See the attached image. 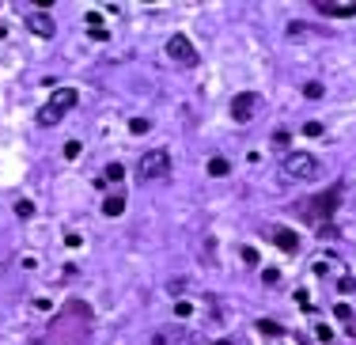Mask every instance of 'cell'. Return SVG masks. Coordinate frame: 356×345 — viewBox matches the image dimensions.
Instances as JSON below:
<instances>
[{
	"label": "cell",
	"mask_w": 356,
	"mask_h": 345,
	"mask_svg": "<svg viewBox=\"0 0 356 345\" xmlns=\"http://www.w3.org/2000/svg\"><path fill=\"white\" fill-rule=\"evenodd\" d=\"M102 213L106 216H121L125 213V198H121V194H110V198L102 201Z\"/></svg>",
	"instance_id": "9c48e42d"
},
{
	"label": "cell",
	"mask_w": 356,
	"mask_h": 345,
	"mask_svg": "<svg viewBox=\"0 0 356 345\" xmlns=\"http://www.w3.org/2000/svg\"><path fill=\"white\" fill-rule=\"evenodd\" d=\"M106 179H125V167H121V163H110V167H106Z\"/></svg>",
	"instance_id": "2e32d148"
},
{
	"label": "cell",
	"mask_w": 356,
	"mask_h": 345,
	"mask_svg": "<svg viewBox=\"0 0 356 345\" xmlns=\"http://www.w3.org/2000/svg\"><path fill=\"white\" fill-rule=\"evenodd\" d=\"M27 31L38 38H53V19L50 12H27Z\"/></svg>",
	"instance_id": "8992f818"
},
{
	"label": "cell",
	"mask_w": 356,
	"mask_h": 345,
	"mask_svg": "<svg viewBox=\"0 0 356 345\" xmlns=\"http://www.w3.org/2000/svg\"><path fill=\"white\" fill-rule=\"evenodd\" d=\"M167 53H170V61H178V65H197V50H194V42H190L186 35H174V38H170Z\"/></svg>",
	"instance_id": "5b68a950"
},
{
	"label": "cell",
	"mask_w": 356,
	"mask_h": 345,
	"mask_svg": "<svg viewBox=\"0 0 356 345\" xmlns=\"http://www.w3.org/2000/svg\"><path fill=\"white\" fill-rule=\"evenodd\" d=\"M333 315H337L341 322H352V311H348V303H337V307H333Z\"/></svg>",
	"instance_id": "9a60e30c"
},
{
	"label": "cell",
	"mask_w": 356,
	"mask_h": 345,
	"mask_svg": "<svg viewBox=\"0 0 356 345\" xmlns=\"http://www.w3.org/2000/svg\"><path fill=\"white\" fill-rule=\"evenodd\" d=\"M174 315H178V319H186V315H194V307H190V303L182 300V303H178V307H174Z\"/></svg>",
	"instance_id": "7402d4cb"
},
{
	"label": "cell",
	"mask_w": 356,
	"mask_h": 345,
	"mask_svg": "<svg viewBox=\"0 0 356 345\" xmlns=\"http://www.w3.org/2000/svg\"><path fill=\"white\" fill-rule=\"evenodd\" d=\"M170 175V152L167 148H155V152H148L144 159H140V179L152 182V179H167Z\"/></svg>",
	"instance_id": "3957f363"
},
{
	"label": "cell",
	"mask_w": 356,
	"mask_h": 345,
	"mask_svg": "<svg viewBox=\"0 0 356 345\" xmlns=\"http://www.w3.org/2000/svg\"><path fill=\"white\" fill-rule=\"evenodd\" d=\"M129 133H136V137H144V133H148V121H144V118H133V121H129Z\"/></svg>",
	"instance_id": "4fadbf2b"
},
{
	"label": "cell",
	"mask_w": 356,
	"mask_h": 345,
	"mask_svg": "<svg viewBox=\"0 0 356 345\" xmlns=\"http://www.w3.org/2000/svg\"><path fill=\"white\" fill-rule=\"evenodd\" d=\"M243 262H246V266H254V262H258V250L246 247V250H243Z\"/></svg>",
	"instance_id": "603a6c76"
},
{
	"label": "cell",
	"mask_w": 356,
	"mask_h": 345,
	"mask_svg": "<svg viewBox=\"0 0 356 345\" xmlns=\"http://www.w3.org/2000/svg\"><path fill=\"white\" fill-rule=\"evenodd\" d=\"M228 171H231L228 159H220V155H216V159H209V175H212V179H224Z\"/></svg>",
	"instance_id": "30bf717a"
},
{
	"label": "cell",
	"mask_w": 356,
	"mask_h": 345,
	"mask_svg": "<svg viewBox=\"0 0 356 345\" xmlns=\"http://www.w3.org/2000/svg\"><path fill=\"white\" fill-rule=\"evenodd\" d=\"M322 121H307V125H303V137H322Z\"/></svg>",
	"instance_id": "7c38bea8"
},
{
	"label": "cell",
	"mask_w": 356,
	"mask_h": 345,
	"mask_svg": "<svg viewBox=\"0 0 356 345\" xmlns=\"http://www.w3.org/2000/svg\"><path fill=\"white\" fill-rule=\"evenodd\" d=\"M258 330H262V334H280V322H269V319H262V322H258Z\"/></svg>",
	"instance_id": "e0dca14e"
},
{
	"label": "cell",
	"mask_w": 356,
	"mask_h": 345,
	"mask_svg": "<svg viewBox=\"0 0 356 345\" xmlns=\"http://www.w3.org/2000/svg\"><path fill=\"white\" fill-rule=\"evenodd\" d=\"M318 12H322V16H333V19H348V16H356V4L352 0H322Z\"/></svg>",
	"instance_id": "52a82bcc"
},
{
	"label": "cell",
	"mask_w": 356,
	"mask_h": 345,
	"mask_svg": "<svg viewBox=\"0 0 356 345\" xmlns=\"http://www.w3.org/2000/svg\"><path fill=\"white\" fill-rule=\"evenodd\" d=\"M280 175L288 182H314V179H322V163L311 152H292V155H284Z\"/></svg>",
	"instance_id": "6da1fadb"
},
{
	"label": "cell",
	"mask_w": 356,
	"mask_h": 345,
	"mask_svg": "<svg viewBox=\"0 0 356 345\" xmlns=\"http://www.w3.org/2000/svg\"><path fill=\"white\" fill-rule=\"evenodd\" d=\"M16 213L19 216H34V205H31V201H16Z\"/></svg>",
	"instance_id": "d6986e66"
},
{
	"label": "cell",
	"mask_w": 356,
	"mask_h": 345,
	"mask_svg": "<svg viewBox=\"0 0 356 345\" xmlns=\"http://www.w3.org/2000/svg\"><path fill=\"white\" fill-rule=\"evenodd\" d=\"M65 155H68V159H76V155H80V140H68V144H65Z\"/></svg>",
	"instance_id": "ffe728a7"
},
{
	"label": "cell",
	"mask_w": 356,
	"mask_h": 345,
	"mask_svg": "<svg viewBox=\"0 0 356 345\" xmlns=\"http://www.w3.org/2000/svg\"><path fill=\"white\" fill-rule=\"evenodd\" d=\"M337 292H341V296L356 292V281H352V277H345V281H341V285H337Z\"/></svg>",
	"instance_id": "ac0fdd59"
},
{
	"label": "cell",
	"mask_w": 356,
	"mask_h": 345,
	"mask_svg": "<svg viewBox=\"0 0 356 345\" xmlns=\"http://www.w3.org/2000/svg\"><path fill=\"white\" fill-rule=\"evenodd\" d=\"M76 103H80V91H76V87H61L57 95H53L50 103L38 110V125H57V121L65 118V114L72 110Z\"/></svg>",
	"instance_id": "7a4b0ae2"
},
{
	"label": "cell",
	"mask_w": 356,
	"mask_h": 345,
	"mask_svg": "<svg viewBox=\"0 0 356 345\" xmlns=\"http://www.w3.org/2000/svg\"><path fill=\"white\" fill-rule=\"evenodd\" d=\"M99 23H102V12H87V27H91V31H99Z\"/></svg>",
	"instance_id": "44dd1931"
},
{
	"label": "cell",
	"mask_w": 356,
	"mask_h": 345,
	"mask_svg": "<svg viewBox=\"0 0 356 345\" xmlns=\"http://www.w3.org/2000/svg\"><path fill=\"white\" fill-rule=\"evenodd\" d=\"M38 345H46V341H38Z\"/></svg>",
	"instance_id": "cb8c5ba5"
},
{
	"label": "cell",
	"mask_w": 356,
	"mask_h": 345,
	"mask_svg": "<svg viewBox=\"0 0 356 345\" xmlns=\"http://www.w3.org/2000/svg\"><path fill=\"white\" fill-rule=\"evenodd\" d=\"M303 95H307V99H322L326 91H322V84H307V87H303Z\"/></svg>",
	"instance_id": "5bb4252c"
},
{
	"label": "cell",
	"mask_w": 356,
	"mask_h": 345,
	"mask_svg": "<svg viewBox=\"0 0 356 345\" xmlns=\"http://www.w3.org/2000/svg\"><path fill=\"white\" fill-rule=\"evenodd\" d=\"M273 243H277L280 250H299V235L292 232V228H277V232H273Z\"/></svg>",
	"instance_id": "ba28073f"
},
{
	"label": "cell",
	"mask_w": 356,
	"mask_h": 345,
	"mask_svg": "<svg viewBox=\"0 0 356 345\" xmlns=\"http://www.w3.org/2000/svg\"><path fill=\"white\" fill-rule=\"evenodd\" d=\"M314 334H318V341H326V345H333V330L326 326V322H318V326H314Z\"/></svg>",
	"instance_id": "8fae6325"
},
{
	"label": "cell",
	"mask_w": 356,
	"mask_h": 345,
	"mask_svg": "<svg viewBox=\"0 0 356 345\" xmlns=\"http://www.w3.org/2000/svg\"><path fill=\"white\" fill-rule=\"evenodd\" d=\"M258 110H262V95H258V91H243V95L231 99V118H235L239 125H246Z\"/></svg>",
	"instance_id": "277c9868"
}]
</instances>
